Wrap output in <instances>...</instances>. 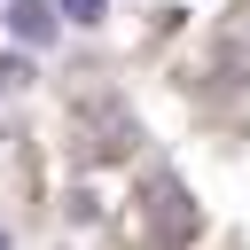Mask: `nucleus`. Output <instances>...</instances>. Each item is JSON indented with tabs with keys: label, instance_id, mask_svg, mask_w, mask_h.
Listing matches in <instances>:
<instances>
[{
	"label": "nucleus",
	"instance_id": "f03ea898",
	"mask_svg": "<svg viewBox=\"0 0 250 250\" xmlns=\"http://www.w3.org/2000/svg\"><path fill=\"white\" fill-rule=\"evenodd\" d=\"M62 8H70L78 23H94V16H102V0H62Z\"/></svg>",
	"mask_w": 250,
	"mask_h": 250
},
{
	"label": "nucleus",
	"instance_id": "7ed1b4c3",
	"mask_svg": "<svg viewBox=\"0 0 250 250\" xmlns=\"http://www.w3.org/2000/svg\"><path fill=\"white\" fill-rule=\"evenodd\" d=\"M0 250H8V234H0Z\"/></svg>",
	"mask_w": 250,
	"mask_h": 250
},
{
	"label": "nucleus",
	"instance_id": "f257e3e1",
	"mask_svg": "<svg viewBox=\"0 0 250 250\" xmlns=\"http://www.w3.org/2000/svg\"><path fill=\"white\" fill-rule=\"evenodd\" d=\"M47 23H55V16H47V8H31V0H23V8H16V31H23V39H47Z\"/></svg>",
	"mask_w": 250,
	"mask_h": 250
}]
</instances>
